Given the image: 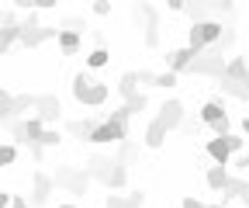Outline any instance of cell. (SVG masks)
<instances>
[{"mask_svg":"<svg viewBox=\"0 0 249 208\" xmlns=\"http://www.w3.org/2000/svg\"><path fill=\"white\" fill-rule=\"evenodd\" d=\"M222 32H225V24L222 21H214V18H204V21H194L191 28H187V45H191L194 52L214 45V42H222Z\"/></svg>","mask_w":249,"mask_h":208,"instance_id":"obj_1","label":"cell"},{"mask_svg":"<svg viewBox=\"0 0 249 208\" xmlns=\"http://www.w3.org/2000/svg\"><path fill=\"white\" fill-rule=\"evenodd\" d=\"M121 139H128V122H121V118H104V122L93 125V132L87 135V142L93 146H118Z\"/></svg>","mask_w":249,"mask_h":208,"instance_id":"obj_2","label":"cell"},{"mask_svg":"<svg viewBox=\"0 0 249 208\" xmlns=\"http://www.w3.org/2000/svg\"><path fill=\"white\" fill-rule=\"evenodd\" d=\"M90 173L97 177V181H104L111 191H118V188H124V181H128V167H124L121 160H93V167H90Z\"/></svg>","mask_w":249,"mask_h":208,"instance_id":"obj_3","label":"cell"},{"mask_svg":"<svg viewBox=\"0 0 249 208\" xmlns=\"http://www.w3.org/2000/svg\"><path fill=\"white\" fill-rule=\"evenodd\" d=\"M31 114H38L42 125H55L62 118V104H59L55 94H42V97H35V111H31Z\"/></svg>","mask_w":249,"mask_h":208,"instance_id":"obj_4","label":"cell"},{"mask_svg":"<svg viewBox=\"0 0 249 208\" xmlns=\"http://www.w3.org/2000/svg\"><path fill=\"white\" fill-rule=\"evenodd\" d=\"M87 181H90V173H83V170H59L52 177V184L55 188H66L70 194H83L87 191Z\"/></svg>","mask_w":249,"mask_h":208,"instance_id":"obj_5","label":"cell"},{"mask_svg":"<svg viewBox=\"0 0 249 208\" xmlns=\"http://www.w3.org/2000/svg\"><path fill=\"white\" fill-rule=\"evenodd\" d=\"M21 35V21L14 14H0V56H4Z\"/></svg>","mask_w":249,"mask_h":208,"instance_id":"obj_6","label":"cell"},{"mask_svg":"<svg viewBox=\"0 0 249 208\" xmlns=\"http://www.w3.org/2000/svg\"><path fill=\"white\" fill-rule=\"evenodd\" d=\"M183 104L177 101V97H170V101H163V108H160V122L166 125V132H173V129H180L183 125Z\"/></svg>","mask_w":249,"mask_h":208,"instance_id":"obj_7","label":"cell"},{"mask_svg":"<svg viewBox=\"0 0 249 208\" xmlns=\"http://www.w3.org/2000/svg\"><path fill=\"white\" fill-rule=\"evenodd\" d=\"M52 191H55L52 177H45V173L38 170V173H35V188H31V201H28V205H31V208H42V205L49 201V194H52Z\"/></svg>","mask_w":249,"mask_h":208,"instance_id":"obj_8","label":"cell"},{"mask_svg":"<svg viewBox=\"0 0 249 208\" xmlns=\"http://www.w3.org/2000/svg\"><path fill=\"white\" fill-rule=\"evenodd\" d=\"M194 49L191 45H183V49H173V52H166V70H173V73H183V70H191V63H194Z\"/></svg>","mask_w":249,"mask_h":208,"instance_id":"obj_9","label":"cell"},{"mask_svg":"<svg viewBox=\"0 0 249 208\" xmlns=\"http://www.w3.org/2000/svg\"><path fill=\"white\" fill-rule=\"evenodd\" d=\"M107 94H111V87H107V83H101V80H90V87L83 91L80 104H87V108H101V104L107 101Z\"/></svg>","mask_w":249,"mask_h":208,"instance_id":"obj_10","label":"cell"},{"mask_svg":"<svg viewBox=\"0 0 249 208\" xmlns=\"http://www.w3.org/2000/svg\"><path fill=\"white\" fill-rule=\"evenodd\" d=\"M55 42H59V52H62V56H76V52H80L83 35H80V32H70V28H59Z\"/></svg>","mask_w":249,"mask_h":208,"instance_id":"obj_11","label":"cell"},{"mask_svg":"<svg viewBox=\"0 0 249 208\" xmlns=\"http://www.w3.org/2000/svg\"><path fill=\"white\" fill-rule=\"evenodd\" d=\"M204 153H208L214 163H222V167H229V160H232V153H229V146H225V139H222V135L208 139V142H204Z\"/></svg>","mask_w":249,"mask_h":208,"instance_id":"obj_12","label":"cell"},{"mask_svg":"<svg viewBox=\"0 0 249 208\" xmlns=\"http://www.w3.org/2000/svg\"><path fill=\"white\" fill-rule=\"evenodd\" d=\"M104 205H107V208H142V205H145V194H142V191H132V194H107Z\"/></svg>","mask_w":249,"mask_h":208,"instance_id":"obj_13","label":"cell"},{"mask_svg":"<svg viewBox=\"0 0 249 208\" xmlns=\"http://www.w3.org/2000/svg\"><path fill=\"white\" fill-rule=\"evenodd\" d=\"M142 139H145L149 150H160V146L166 142V125L160 122V118H152V122L145 125V135H142Z\"/></svg>","mask_w":249,"mask_h":208,"instance_id":"obj_14","label":"cell"},{"mask_svg":"<svg viewBox=\"0 0 249 208\" xmlns=\"http://www.w3.org/2000/svg\"><path fill=\"white\" fill-rule=\"evenodd\" d=\"M225 118H229V114H225V104L218 101V97H214V101H208V104L201 108V122H204L208 129H211V125H218V122H225Z\"/></svg>","mask_w":249,"mask_h":208,"instance_id":"obj_15","label":"cell"},{"mask_svg":"<svg viewBox=\"0 0 249 208\" xmlns=\"http://www.w3.org/2000/svg\"><path fill=\"white\" fill-rule=\"evenodd\" d=\"M204 184H208L211 191H222V188L229 184V170H225L222 163H214V167H208V173H204Z\"/></svg>","mask_w":249,"mask_h":208,"instance_id":"obj_16","label":"cell"},{"mask_svg":"<svg viewBox=\"0 0 249 208\" xmlns=\"http://www.w3.org/2000/svg\"><path fill=\"white\" fill-rule=\"evenodd\" d=\"M249 73V63H246V56H232L229 63H225V70H222V76L225 80H242Z\"/></svg>","mask_w":249,"mask_h":208,"instance_id":"obj_17","label":"cell"},{"mask_svg":"<svg viewBox=\"0 0 249 208\" xmlns=\"http://www.w3.org/2000/svg\"><path fill=\"white\" fill-rule=\"evenodd\" d=\"M101 118H76V122H66V132L70 135H76V139H87L90 132H93V125H97Z\"/></svg>","mask_w":249,"mask_h":208,"instance_id":"obj_18","label":"cell"},{"mask_svg":"<svg viewBox=\"0 0 249 208\" xmlns=\"http://www.w3.org/2000/svg\"><path fill=\"white\" fill-rule=\"evenodd\" d=\"M11 111H14V118L35 111V97H31V94H11Z\"/></svg>","mask_w":249,"mask_h":208,"instance_id":"obj_19","label":"cell"},{"mask_svg":"<svg viewBox=\"0 0 249 208\" xmlns=\"http://www.w3.org/2000/svg\"><path fill=\"white\" fill-rule=\"evenodd\" d=\"M118 94H121V97H132V94H139V76H135V70L121 73V80H118Z\"/></svg>","mask_w":249,"mask_h":208,"instance_id":"obj_20","label":"cell"},{"mask_svg":"<svg viewBox=\"0 0 249 208\" xmlns=\"http://www.w3.org/2000/svg\"><path fill=\"white\" fill-rule=\"evenodd\" d=\"M107 63H111V49L93 45V52L87 56V66H90V70H101V66H107Z\"/></svg>","mask_w":249,"mask_h":208,"instance_id":"obj_21","label":"cell"},{"mask_svg":"<svg viewBox=\"0 0 249 208\" xmlns=\"http://www.w3.org/2000/svg\"><path fill=\"white\" fill-rule=\"evenodd\" d=\"M59 142H62V132L55 125H45L42 135H38V146H42V150H52V146H59Z\"/></svg>","mask_w":249,"mask_h":208,"instance_id":"obj_22","label":"cell"},{"mask_svg":"<svg viewBox=\"0 0 249 208\" xmlns=\"http://www.w3.org/2000/svg\"><path fill=\"white\" fill-rule=\"evenodd\" d=\"M142 42H145V49H160V24L145 21V35H142Z\"/></svg>","mask_w":249,"mask_h":208,"instance_id":"obj_23","label":"cell"},{"mask_svg":"<svg viewBox=\"0 0 249 208\" xmlns=\"http://www.w3.org/2000/svg\"><path fill=\"white\" fill-rule=\"evenodd\" d=\"M145 104H149V97H145V94H132V97H124V104H121V108L128 111V114H139Z\"/></svg>","mask_w":249,"mask_h":208,"instance_id":"obj_24","label":"cell"},{"mask_svg":"<svg viewBox=\"0 0 249 208\" xmlns=\"http://www.w3.org/2000/svg\"><path fill=\"white\" fill-rule=\"evenodd\" d=\"M18 160V146H11V142H0V170L4 167H11Z\"/></svg>","mask_w":249,"mask_h":208,"instance_id":"obj_25","label":"cell"},{"mask_svg":"<svg viewBox=\"0 0 249 208\" xmlns=\"http://www.w3.org/2000/svg\"><path fill=\"white\" fill-rule=\"evenodd\" d=\"M152 87H163V91H170V87H177V73L173 70H163L152 76Z\"/></svg>","mask_w":249,"mask_h":208,"instance_id":"obj_26","label":"cell"},{"mask_svg":"<svg viewBox=\"0 0 249 208\" xmlns=\"http://www.w3.org/2000/svg\"><path fill=\"white\" fill-rule=\"evenodd\" d=\"M90 80H93V76H87V73H76V76H73V97H76V101L83 97V91L90 87Z\"/></svg>","mask_w":249,"mask_h":208,"instance_id":"obj_27","label":"cell"},{"mask_svg":"<svg viewBox=\"0 0 249 208\" xmlns=\"http://www.w3.org/2000/svg\"><path fill=\"white\" fill-rule=\"evenodd\" d=\"M222 139H225V146H229V153H242V146H246V139H242V135H235V132H225Z\"/></svg>","mask_w":249,"mask_h":208,"instance_id":"obj_28","label":"cell"},{"mask_svg":"<svg viewBox=\"0 0 249 208\" xmlns=\"http://www.w3.org/2000/svg\"><path fill=\"white\" fill-rule=\"evenodd\" d=\"M139 11H142V18H145V21H152V24H160V11H156L152 4H145V0H139Z\"/></svg>","mask_w":249,"mask_h":208,"instance_id":"obj_29","label":"cell"},{"mask_svg":"<svg viewBox=\"0 0 249 208\" xmlns=\"http://www.w3.org/2000/svg\"><path fill=\"white\" fill-rule=\"evenodd\" d=\"M62 28H70V32H80V35H83L87 21H83V18H62Z\"/></svg>","mask_w":249,"mask_h":208,"instance_id":"obj_30","label":"cell"},{"mask_svg":"<svg viewBox=\"0 0 249 208\" xmlns=\"http://www.w3.org/2000/svg\"><path fill=\"white\" fill-rule=\"evenodd\" d=\"M93 14H97V18H107V14H111V0H93Z\"/></svg>","mask_w":249,"mask_h":208,"instance_id":"obj_31","label":"cell"},{"mask_svg":"<svg viewBox=\"0 0 249 208\" xmlns=\"http://www.w3.org/2000/svg\"><path fill=\"white\" fill-rule=\"evenodd\" d=\"M180 208H204V201H201V198H194V194H187V198L180 201Z\"/></svg>","mask_w":249,"mask_h":208,"instance_id":"obj_32","label":"cell"},{"mask_svg":"<svg viewBox=\"0 0 249 208\" xmlns=\"http://www.w3.org/2000/svg\"><path fill=\"white\" fill-rule=\"evenodd\" d=\"M208 4H211L214 11H225V14L232 11V0H208Z\"/></svg>","mask_w":249,"mask_h":208,"instance_id":"obj_33","label":"cell"},{"mask_svg":"<svg viewBox=\"0 0 249 208\" xmlns=\"http://www.w3.org/2000/svg\"><path fill=\"white\" fill-rule=\"evenodd\" d=\"M135 76H139V83H145V87H152V76H156V73H149V70H139Z\"/></svg>","mask_w":249,"mask_h":208,"instance_id":"obj_34","label":"cell"},{"mask_svg":"<svg viewBox=\"0 0 249 208\" xmlns=\"http://www.w3.org/2000/svg\"><path fill=\"white\" fill-rule=\"evenodd\" d=\"M235 167L239 170H249V153H235Z\"/></svg>","mask_w":249,"mask_h":208,"instance_id":"obj_35","label":"cell"},{"mask_svg":"<svg viewBox=\"0 0 249 208\" xmlns=\"http://www.w3.org/2000/svg\"><path fill=\"white\" fill-rule=\"evenodd\" d=\"M11 208H31V205H28V198H21V194H11Z\"/></svg>","mask_w":249,"mask_h":208,"instance_id":"obj_36","label":"cell"},{"mask_svg":"<svg viewBox=\"0 0 249 208\" xmlns=\"http://www.w3.org/2000/svg\"><path fill=\"white\" fill-rule=\"evenodd\" d=\"M55 4H59V0H35L38 11H55Z\"/></svg>","mask_w":249,"mask_h":208,"instance_id":"obj_37","label":"cell"},{"mask_svg":"<svg viewBox=\"0 0 249 208\" xmlns=\"http://www.w3.org/2000/svg\"><path fill=\"white\" fill-rule=\"evenodd\" d=\"M170 11H187V0H166Z\"/></svg>","mask_w":249,"mask_h":208,"instance_id":"obj_38","label":"cell"},{"mask_svg":"<svg viewBox=\"0 0 249 208\" xmlns=\"http://www.w3.org/2000/svg\"><path fill=\"white\" fill-rule=\"evenodd\" d=\"M93 45H104V49H107V35H104V32H93Z\"/></svg>","mask_w":249,"mask_h":208,"instance_id":"obj_39","label":"cell"},{"mask_svg":"<svg viewBox=\"0 0 249 208\" xmlns=\"http://www.w3.org/2000/svg\"><path fill=\"white\" fill-rule=\"evenodd\" d=\"M14 7H21V11H31V7H35V0H14Z\"/></svg>","mask_w":249,"mask_h":208,"instance_id":"obj_40","label":"cell"},{"mask_svg":"<svg viewBox=\"0 0 249 208\" xmlns=\"http://www.w3.org/2000/svg\"><path fill=\"white\" fill-rule=\"evenodd\" d=\"M0 208H11V194L7 191H0Z\"/></svg>","mask_w":249,"mask_h":208,"instance_id":"obj_41","label":"cell"},{"mask_svg":"<svg viewBox=\"0 0 249 208\" xmlns=\"http://www.w3.org/2000/svg\"><path fill=\"white\" fill-rule=\"evenodd\" d=\"M239 198H242V205H246V208H249V184H246V191H242V194H239Z\"/></svg>","mask_w":249,"mask_h":208,"instance_id":"obj_42","label":"cell"},{"mask_svg":"<svg viewBox=\"0 0 249 208\" xmlns=\"http://www.w3.org/2000/svg\"><path fill=\"white\" fill-rule=\"evenodd\" d=\"M242 132H246V135H249V114H246V118H242Z\"/></svg>","mask_w":249,"mask_h":208,"instance_id":"obj_43","label":"cell"},{"mask_svg":"<svg viewBox=\"0 0 249 208\" xmlns=\"http://www.w3.org/2000/svg\"><path fill=\"white\" fill-rule=\"evenodd\" d=\"M55 208H80V205H66V201H62V205H55Z\"/></svg>","mask_w":249,"mask_h":208,"instance_id":"obj_44","label":"cell"},{"mask_svg":"<svg viewBox=\"0 0 249 208\" xmlns=\"http://www.w3.org/2000/svg\"><path fill=\"white\" fill-rule=\"evenodd\" d=\"M204 208H225V201H222V205H204Z\"/></svg>","mask_w":249,"mask_h":208,"instance_id":"obj_45","label":"cell"},{"mask_svg":"<svg viewBox=\"0 0 249 208\" xmlns=\"http://www.w3.org/2000/svg\"><path fill=\"white\" fill-rule=\"evenodd\" d=\"M242 208H246V205H242Z\"/></svg>","mask_w":249,"mask_h":208,"instance_id":"obj_46","label":"cell"}]
</instances>
